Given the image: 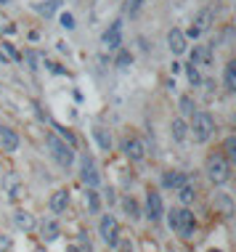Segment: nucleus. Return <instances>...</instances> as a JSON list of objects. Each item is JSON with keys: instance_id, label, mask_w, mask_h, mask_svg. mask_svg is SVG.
Wrapping results in <instances>:
<instances>
[{"instance_id": "obj_30", "label": "nucleus", "mask_w": 236, "mask_h": 252, "mask_svg": "<svg viewBox=\"0 0 236 252\" xmlns=\"http://www.w3.org/2000/svg\"><path fill=\"white\" fill-rule=\"evenodd\" d=\"M56 8H59V0H51L48 5H43V8H40V13H45V16H51V13L56 11Z\"/></svg>"}, {"instance_id": "obj_8", "label": "nucleus", "mask_w": 236, "mask_h": 252, "mask_svg": "<svg viewBox=\"0 0 236 252\" xmlns=\"http://www.w3.org/2000/svg\"><path fill=\"white\" fill-rule=\"evenodd\" d=\"M80 175H83V181L88 183V189H96L98 183H101V175H98L96 162H93V157H90V154H85V157H83V162H80Z\"/></svg>"}, {"instance_id": "obj_24", "label": "nucleus", "mask_w": 236, "mask_h": 252, "mask_svg": "<svg viewBox=\"0 0 236 252\" xmlns=\"http://www.w3.org/2000/svg\"><path fill=\"white\" fill-rule=\"evenodd\" d=\"M223 157L228 162L231 159H236V138L231 135V138H226V144H223Z\"/></svg>"}, {"instance_id": "obj_17", "label": "nucleus", "mask_w": 236, "mask_h": 252, "mask_svg": "<svg viewBox=\"0 0 236 252\" xmlns=\"http://www.w3.org/2000/svg\"><path fill=\"white\" fill-rule=\"evenodd\" d=\"M178 196L183 204H194V199H197V189L191 186V183H183V186H178Z\"/></svg>"}, {"instance_id": "obj_6", "label": "nucleus", "mask_w": 236, "mask_h": 252, "mask_svg": "<svg viewBox=\"0 0 236 252\" xmlns=\"http://www.w3.org/2000/svg\"><path fill=\"white\" fill-rule=\"evenodd\" d=\"M98 231H101V239L109 244V247H117V242H119V223H117V218H114V215H104V218H101V223H98Z\"/></svg>"}, {"instance_id": "obj_27", "label": "nucleus", "mask_w": 236, "mask_h": 252, "mask_svg": "<svg viewBox=\"0 0 236 252\" xmlns=\"http://www.w3.org/2000/svg\"><path fill=\"white\" fill-rule=\"evenodd\" d=\"M180 112H183L186 117H191V114H194V101H191V96H183V98H180Z\"/></svg>"}, {"instance_id": "obj_38", "label": "nucleus", "mask_w": 236, "mask_h": 252, "mask_svg": "<svg viewBox=\"0 0 236 252\" xmlns=\"http://www.w3.org/2000/svg\"><path fill=\"white\" fill-rule=\"evenodd\" d=\"M66 252H80V247H69V250H66Z\"/></svg>"}, {"instance_id": "obj_9", "label": "nucleus", "mask_w": 236, "mask_h": 252, "mask_svg": "<svg viewBox=\"0 0 236 252\" xmlns=\"http://www.w3.org/2000/svg\"><path fill=\"white\" fill-rule=\"evenodd\" d=\"M13 226L19 231H24V234H30V231L37 228V218L30 213V210H16L13 213Z\"/></svg>"}, {"instance_id": "obj_32", "label": "nucleus", "mask_w": 236, "mask_h": 252, "mask_svg": "<svg viewBox=\"0 0 236 252\" xmlns=\"http://www.w3.org/2000/svg\"><path fill=\"white\" fill-rule=\"evenodd\" d=\"M22 59H27V64H30V69H37V66H35V64H37V56H35L32 51H27Z\"/></svg>"}, {"instance_id": "obj_34", "label": "nucleus", "mask_w": 236, "mask_h": 252, "mask_svg": "<svg viewBox=\"0 0 236 252\" xmlns=\"http://www.w3.org/2000/svg\"><path fill=\"white\" fill-rule=\"evenodd\" d=\"M8 247H11V236L0 234V252H3V250H8Z\"/></svg>"}, {"instance_id": "obj_19", "label": "nucleus", "mask_w": 236, "mask_h": 252, "mask_svg": "<svg viewBox=\"0 0 236 252\" xmlns=\"http://www.w3.org/2000/svg\"><path fill=\"white\" fill-rule=\"evenodd\" d=\"M93 135H96L98 146L104 149V152H109V149H112V135H109V130H104V127H96V130H93Z\"/></svg>"}, {"instance_id": "obj_18", "label": "nucleus", "mask_w": 236, "mask_h": 252, "mask_svg": "<svg viewBox=\"0 0 236 252\" xmlns=\"http://www.w3.org/2000/svg\"><path fill=\"white\" fill-rule=\"evenodd\" d=\"M223 80H226V91H236V64H234V61H228V64H226Z\"/></svg>"}, {"instance_id": "obj_37", "label": "nucleus", "mask_w": 236, "mask_h": 252, "mask_svg": "<svg viewBox=\"0 0 236 252\" xmlns=\"http://www.w3.org/2000/svg\"><path fill=\"white\" fill-rule=\"evenodd\" d=\"M11 3V0H0V8H3V5H8Z\"/></svg>"}, {"instance_id": "obj_3", "label": "nucleus", "mask_w": 236, "mask_h": 252, "mask_svg": "<svg viewBox=\"0 0 236 252\" xmlns=\"http://www.w3.org/2000/svg\"><path fill=\"white\" fill-rule=\"evenodd\" d=\"M205 173L215 186H226V183L231 181V162H228L223 154H212L210 159H207Z\"/></svg>"}, {"instance_id": "obj_1", "label": "nucleus", "mask_w": 236, "mask_h": 252, "mask_svg": "<svg viewBox=\"0 0 236 252\" xmlns=\"http://www.w3.org/2000/svg\"><path fill=\"white\" fill-rule=\"evenodd\" d=\"M215 135V120L210 112H194L191 122H188V138H194V144H207Z\"/></svg>"}, {"instance_id": "obj_33", "label": "nucleus", "mask_w": 236, "mask_h": 252, "mask_svg": "<svg viewBox=\"0 0 236 252\" xmlns=\"http://www.w3.org/2000/svg\"><path fill=\"white\" fill-rule=\"evenodd\" d=\"M114 250H119V252H133V244L127 242V239H119V242H117V247H114Z\"/></svg>"}, {"instance_id": "obj_21", "label": "nucleus", "mask_w": 236, "mask_h": 252, "mask_svg": "<svg viewBox=\"0 0 236 252\" xmlns=\"http://www.w3.org/2000/svg\"><path fill=\"white\" fill-rule=\"evenodd\" d=\"M122 207H125V213L130 215V220H138V218H141V210H138V202L136 199H130V196H127V199H122Z\"/></svg>"}, {"instance_id": "obj_2", "label": "nucleus", "mask_w": 236, "mask_h": 252, "mask_svg": "<svg viewBox=\"0 0 236 252\" xmlns=\"http://www.w3.org/2000/svg\"><path fill=\"white\" fill-rule=\"evenodd\" d=\"M167 226H170V231H178L183 239H188V236H194V231H197V220H194L191 210L175 207L167 213Z\"/></svg>"}, {"instance_id": "obj_14", "label": "nucleus", "mask_w": 236, "mask_h": 252, "mask_svg": "<svg viewBox=\"0 0 236 252\" xmlns=\"http://www.w3.org/2000/svg\"><path fill=\"white\" fill-rule=\"evenodd\" d=\"M170 135H173V141H186L188 138V122L183 120V117H175L173 122H170Z\"/></svg>"}, {"instance_id": "obj_7", "label": "nucleus", "mask_w": 236, "mask_h": 252, "mask_svg": "<svg viewBox=\"0 0 236 252\" xmlns=\"http://www.w3.org/2000/svg\"><path fill=\"white\" fill-rule=\"evenodd\" d=\"M167 48H170L173 56H183L188 51V37L183 30H178V27H173L170 32H167Z\"/></svg>"}, {"instance_id": "obj_29", "label": "nucleus", "mask_w": 236, "mask_h": 252, "mask_svg": "<svg viewBox=\"0 0 236 252\" xmlns=\"http://www.w3.org/2000/svg\"><path fill=\"white\" fill-rule=\"evenodd\" d=\"M85 199H88V207H90V213H98V194L93 191V189L88 191V196H85Z\"/></svg>"}, {"instance_id": "obj_5", "label": "nucleus", "mask_w": 236, "mask_h": 252, "mask_svg": "<svg viewBox=\"0 0 236 252\" xmlns=\"http://www.w3.org/2000/svg\"><path fill=\"white\" fill-rule=\"evenodd\" d=\"M212 22H215V11H212V8H202L197 16H194V22H191V27H188L186 37H194V40H197L202 32L210 30V24H212Z\"/></svg>"}, {"instance_id": "obj_26", "label": "nucleus", "mask_w": 236, "mask_h": 252, "mask_svg": "<svg viewBox=\"0 0 236 252\" xmlns=\"http://www.w3.org/2000/svg\"><path fill=\"white\" fill-rule=\"evenodd\" d=\"M141 5H144V0H127V3H125V13H127V16H136V13L141 11Z\"/></svg>"}, {"instance_id": "obj_35", "label": "nucleus", "mask_w": 236, "mask_h": 252, "mask_svg": "<svg viewBox=\"0 0 236 252\" xmlns=\"http://www.w3.org/2000/svg\"><path fill=\"white\" fill-rule=\"evenodd\" d=\"M80 252H93V247H90V242H88L85 236H83V239H80Z\"/></svg>"}, {"instance_id": "obj_16", "label": "nucleus", "mask_w": 236, "mask_h": 252, "mask_svg": "<svg viewBox=\"0 0 236 252\" xmlns=\"http://www.w3.org/2000/svg\"><path fill=\"white\" fill-rule=\"evenodd\" d=\"M183 183H186V175L178 173V170H167V173L162 175V186L165 189H178V186H183Z\"/></svg>"}, {"instance_id": "obj_22", "label": "nucleus", "mask_w": 236, "mask_h": 252, "mask_svg": "<svg viewBox=\"0 0 236 252\" xmlns=\"http://www.w3.org/2000/svg\"><path fill=\"white\" fill-rule=\"evenodd\" d=\"M59 234H61V228H59L56 220H45L43 223V236H45V239H56Z\"/></svg>"}, {"instance_id": "obj_12", "label": "nucleus", "mask_w": 236, "mask_h": 252, "mask_svg": "<svg viewBox=\"0 0 236 252\" xmlns=\"http://www.w3.org/2000/svg\"><path fill=\"white\" fill-rule=\"evenodd\" d=\"M125 157L130 162H141L146 157V149H144V141L141 138H127L125 141Z\"/></svg>"}, {"instance_id": "obj_20", "label": "nucleus", "mask_w": 236, "mask_h": 252, "mask_svg": "<svg viewBox=\"0 0 236 252\" xmlns=\"http://www.w3.org/2000/svg\"><path fill=\"white\" fill-rule=\"evenodd\" d=\"M8 196L13 202L22 199V196H24V183H19L16 178H8Z\"/></svg>"}, {"instance_id": "obj_13", "label": "nucleus", "mask_w": 236, "mask_h": 252, "mask_svg": "<svg viewBox=\"0 0 236 252\" xmlns=\"http://www.w3.org/2000/svg\"><path fill=\"white\" fill-rule=\"evenodd\" d=\"M0 149H3V152H8V154L16 152V149H19V135H16V130L0 125Z\"/></svg>"}, {"instance_id": "obj_15", "label": "nucleus", "mask_w": 236, "mask_h": 252, "mask_svg": "<svg viewBox=\"0 0 236 252\" xmlns=\"http://www.w3.org/2000/svg\"><path fill=\"white\" fill-rule=\"evenodd\" d=\"M51 213H56V215H61L64 210H66V204H69V194L64 191V189H59V191H53L51 196Z\"/></svg>"}, {"instance_id": "obj_28", "label": "nucleus", "mask_w": 236, "mask_h": 252, "mask_svg": "<svg viewBox=\"0 0 236 252\" xmlns=\"http://www.w3.org/2000/svg\"><path fill=\"white\" fill-rule=\"evenodd\" d=\"M59 22H61L64 30H75V27H77V24H75V16H72V13H66V11L59 16Z\"/></svg>"}, {"instance_id": "obj_25", "label": "nucleus", "mask_w": 236, "mask_h": 252, "mask_svg": "<svg viewBox=\"0 0 236 252\" xmlns=\"http://www.w3.org/2000/svg\"><path fill=\"white\" fill-rule=\"evenodd\" d=\"M186 77H188V83H191V85H199V83H202V77H199V69H197V64H194V61L186 66Z\"/></svg>"}, {"instance_id": "obj_10", "label": "nucleus", "mask_w": 236, "mask_h": 252, "mask_svg": "<svg viewBox=\"0 0 236 252\" xmlns=\"http://www.w3.org/2000/svg\"><path fill=\"white\" fill-rule=\"evenodd\" d=\"M104 45L109 51H119V45H122V22H112V27L104 32Z\"/></svg>"}, {"instance_id": "obj_39", "label": "nucleus", "mask_w": 236, "mask_h": 252, "mask_svg": "<svg viewBox=\"0 0 236 252\" xmlns=\"http://www.w3.org/2000/svg\"><path fill=\"white\" fill-rule=\"evenodd\" d=\"M210 252H220V250H210Z\"/></svg>"}, {"instance_id": "obj_4", "label": "nucleus", "mask_w": 236, "mask_h": 252, "mask_svg": "<svg viewBox=\"0 0 236 252\" xmlns=\"http://www.w3.org/2000/svg\"><path fill=\"white\" fill-rule=\"evenodd\" d=\"M48 146H51V154L53 159L59 162L61 167H72V162H75V152H72V146H66L61 138H56V135H48Z\"/></svg>"}, {"instance_id": "obj_36", "label": "nucleus", "mask_w": 236, "mask_h": 252, "mask_svg": "<svg viewBox=\"0 0 236 252\" xmlns=\"http://www.w3.org/2000/svg\"><path fill=\"white\" fill-rule=\"evenodd\" d=\"M0 61H3V64H8V61H11V59H8V53L3 51V45H0Z\"/></svg>"}, {"instance_id": "obj_11", "label": "nucleus", "mask_w": 236, "mask_h": 252, "mask_svg": "<svg viewBox=\"0 0 236 252\" xmlns=\"http://www.w3.org/2000/svg\"><path fill=\"white\" fill-rule=\"evenodd\" d=\"M146 213H149L151 220H159L162 213H165V204H162V196L154 191V189H149L146 191Z\"/></svg>"}, {"instance_id": "obj_31", "label": "nucleus", "mask_w": 236, "mask_h": 252, "mask_svg": "<svg viewBox=\"0 0 236 252\" xmlns=\"http://www.w3.org/2000/svg\"><path fill=\"white\" fill-rule=\"evenodd\" d=\"M218 204L226 210V215L231 213V202H228V196H226V194H218Z\"/></svg>"}, {"instance_id": "obj_23", "label": "nucleus", "mask_w": 236, "mask_h": 252, "mask_svg": "<svg viewBox=\"0 0 236 252\" xmlns=\"http://www.w3.org/2000/svg\"><path fill=\"white\" fill-rule=\"evenodd\" d=\"M114 64H117L119 69H127V66L133 64V53H130V51H119L117 59H114Z\"/></svg>"}]
</instances>
